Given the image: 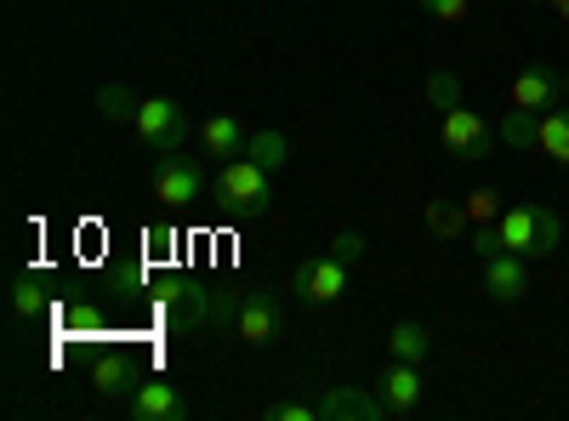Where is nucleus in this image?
I'll list each match as a JSON object with an SVG mask.
<instances>
[{
    "label": "nucleus",
    "instance_id": "14",
    "mask_svg": "<svg viewBox=\"0 0 569 421\" xmlns=\"http://www.w3.org/2000/svg\"><path fill=\"white\" fill-rule=\"evenodd\" d=\"M388 353L405 359V364H427V359H433V331L416 324V319H399L393 331H388Z\"/></svg>",
    "mask_w": 569,
    "mask_h": 421
},
{
    "label": "nucleus",
    "instance_id": "17",
    "mask_svg": "<svg viewBox=\"0 0 569 421\" xmlns=\"http://www.w3.org/2000/svg\"><path fill=\"white\" fill-rule=\"evenodd\" d=\"M131 382H137V377H131V359H126V353H103L98 364H91V388H98L103 399H126Z\"/></svg>",
    "mask_w": 569,
    "mask_h": 421
},
{
    "label": "nucleus",
    "instance_id": "21",
    "mask_svg": "<svg viewBox=\"0 0 569 421\" xmlns=\"http://www.w3.org/2000/svg\"><path fill=\"white\" fill-rule=\"evenodd\" d=\"M98 109H103V120H114V126H131L137 120V98L126 86H103L98 91Z\"/></svg>",
    "mask_w": 569,
    "mask_h": 421
},
{
    "label": "nucleus",
    "instance_id": "20",
    "mask_svg": "<svg viewBox=\"0 0 569 421\" xmlns=\"http://www.w3.org/2000/svg\"><path fill=\"white\" fill-rule=\"evenodd\" d=\"M427 233H439V240H461V233H467V206L433 200V206H427Z\"/></svg>",
    "mask_w": 569,
    "mask_h": 421
},
{
    "label": "nucleus",
    "instance_id": "18",
    "mask_svg": "<svg viewBox=\"0 0 569 421\" xmlns=\"http://www.w3.org/2000/svg\"><path fill=\"white\" fill-rule=\"evenodd\" d=\"M496 137H501V149H536L541 120H536L530 109H507V114H501V126H496Z\"/></svg>",
    "mask_w": 569,
    "mask_h": 421
},
{
    "label": "nucleus",
    "instance_id": "22",
    "mask_svg": "<svg viewBox=\"0 0 569 421\" xmlns=\"http://www.w3.org/2000/svg\"><path fill=\"white\" fill-rule=\"evenodd\" d=\"M501 211H507V206H501V194H496V189H472V194H467V222H472V228L496 222Z\"/></svg>",
    "mask_w": 569,
    "mask_h": 421
},
{
    "label": "nucleus",
    "instance_id": "13",
    "mask_svg": "<svg viewBox=\"0 0 569 421\" xmlns=\"http://www.w3.org/2000/svg\"><path fill=\"white\" fill-rule=\"evenodd\" d=\"M246 126L233 120V114H211L206 126H200V143H206V154H217V160H233V154H246Z\"/></svg>",
    "mask_w": 569,
    "mask_h": 421
},
{
    "label": "nucleus",
    "instance_id": "27",
    "mask_svg": "<svg viewBox=\"0 0 569 421\" xmlns=\"http://www.w3.org/2000/svg\"><path fill=\"white\" fill-rule=\"evenodd\" d=\"M69 331H98V308H91V302L69 308Z\"/></svg>",
    "mask_w": 569,
    "mask_h": 421
},
{
    "label": "nucleus",
    "instance_id": "26",
    "mask_svg": "<svg viewBox=\"0 0 569 421\" xmlns=\"http://www.w3.org/2000/svg\"><path fill=\"white\" fill-rule=\"evenodd\" d=\"M330 251H337L342 262H353V268H359V257H365V233H359V228H342L337 240H330Z\"/></svg>",
    "mask_w": 569,
    "mask_h": 421
},
{
    "label": "nucleus",
    "instance_id": "6",
    "mask_svg": "<svg viewBox=\"0 0 569 421\" xmlns=\"http://www.w3.org/2000/svg\"><path fill=\"white\" fill-rule=\"evenodd\" d=\"M439 137H445V154H456V160H467V166H479V160H490V149L501 143L496 137V126L485 120V114H472V109H445V120H439Z\"/></svg>",
    "mask_w": 569,
    "mask_h": 421
},
{
    "label": "nucleus",
    "instance_id": "3",
    "mask_svg": "<svg viewBox=\"0 0 569 421\" xmlns=\"http://www.w3.org/2000/svg\"><path fill=\"white\" fill-rule=\"evenodd\" d=\"M154 200L171 206V211H188V206H200L211 200V177L200 160H188L182 149L177 154H154Z\"/></svg>",
    "mask_w": 569,
    "mask_h": 421
},
{
    "label": "nucleus",
    "instance_id": "2",
    "mask_svg": "<svg viewBox=\"0 0 569 421\" xmlns=\"http://www.w3.org/2000/svg\"><path fill=\"white\" fill-rule=\"evenodd\" d=\"M496 233H501V251H518V257H552L558 240H563V222L552 206H507L496 217Z\"/></svg>",
    "mask_w": 569,
    "mask_h": 421
},
{
    "label": "nucleus",
    "instance_id": "23",
    "mask_svg": "<svg viewBox=\"0 0 569 421\" xmlns=\"http://www.w3.org/2000/svg\"><path fill=\"white\" fill-rule=\"evenodd\" d=\"M262 421H319V399H279L262 410Z\"/></svg>",
    "mask_w": 569,
    "mask_h": 421
},
{
    "label": "nucleus",
    "instance_id": "30",
    "mask_svg": "<svg viewBox=\"0 0 569 421\" xmlns=\"http://www.w3.org/2000/svg\"><path fill=\"white\" fill-rule=\"evenodd\" d=\"M536 7H541V0H536Z\"/></svg>",
    "mask_w": 569,
    "mask_h": 421
},
{
    "label": "nucleus",
    "instance_id": "15",
    "mask_svg": "<svg viewBox=\"0 0 569 421\" xmlns=\"http://www.w3.org/2000/svg\"><path fill=\"white\" fill-rule=\"evenodd\" d=\"M536 149L552 160V166H569V98L558 109L541 114V137H536Z\"/></svg>",
    "mask_w": 569,
    "mask_h": 421
},
{
    "label": "nucleus",
    "instance_id": "1",
    "mask_svg": "<svg viewBox=\"0 0 569 421\" xmlns=\"http://www.w3.org/2000/svg\"><path fill=\"white\" fill-rule=\"evenodd\" d=\"M268 166H257L251 154H233V160H222L217 166V177H211V206L222 211V217H233V222H257L268 206H273V189H268Z\"/></svg>",
    "mask_w": 569,
    "mask_h": 421
},
{
    "label": "nucleus",
    "instance_id": "28",
    "mask_svg": "<svg viewBox=\"0 0 569 421\" xmlns=\"http://www.w3.org/2000/svg\"><path fill=\"white\" fill-rule=\"evenodd\" d=\"M547 7H552V12H558V18L569 23V0H547Z\"/></svg>",
    "mask_w": 569,
    "mask_h": 421
},
{
    "label": "nucleus",
    "instance_id": "29",
    "mask_svg": "<svg viewBox=\"0 0 569 421\" xmlns=\"http://www.w3.org/2000/svg\"><path fill=\"white\" fill-rule=\"evenodd\" d=\"M563 91H569V69H563Z\"/></svg>",
    "mask_w": 569,
    "mask_h": 421
},
{
    "label": "nucleus",
    "instance_id": "25",
    "mask_svg": "<svg viewBox=\"0 0 569 421\" xmlns=\"http://www.w3.org/2000/svg\"><path fill=\"white\" fill-rule=\"evenodd\" d=\"M416 7L427 18H439V23H467L472 18V0H416Z\"/></svg>",
    "mask_w": 569,
    "mask_h": 421
},
{
    "label": "nucleus",
    "instance_id": "8",
    "mask_svg": "<svg viewBox=\"0 0 569 421\" xmlns=\"http://www.w3.org/2000/svg\"><path fill=\"white\" fill-rule=\"evenodd\" d=\"M319 421H388V404H382V393H376V388L337 382V388L319 393Z\"/></svg>",
    "mask_w": 569,
    "mask_h": 421
},
{
    "label": "nucleus",
    "instance_id": "19",
    "mask_svg": "<svg viewBox=\"0 0 569 421\" xmlns=\"http://www.w3.org/2000/svg\"><path fill=\"white\" fill-rule=\"evenodd\" d=\"M46 308H52V297H46V279L18 273V279H12V313H18V319H46Z\"/></svg>",
    "mask_w": 569,
    "mask_h": 421
},
{
    "label": "nucleus",
    "instance_id": "5",
    "mask_svg": "<svg viewBox=\"0 0 569 421\" xmlns=\"http://www.w3.org/2000/svg\"><path fill=\"white\" fill-rule=\"evenodd\" d=\"M348 279H353V262H342L337 251H319V257H308V262L291 273V291H297L308 308H330V302H342Z\"/></svg>",
    "mask_w": 569,
    "mask_h": 421
},
{
    "label": "nucleus",
    "instance_id": "10",
    "mask_svg": "<svg viewBox=\"0 0 569 421\" xmlns=\"http://www.w3.org/2000/svg\"><path fill=\"white\" fill-rule=\"evenodd\" d=\"M512 109H530V114H541V109H558L569 91H563V74H552L547 63H525L512 74Z\"/></svg>",
    "mask_w": 569,
    "mask_h": 421
},
{
    "label": "nucleus",
    "instance_id": "9",
    "mask_svg": "<svg viewBox=\"0 0 569 421\" xmlns=\"http://www.w3.org/2000/svg\"><path fill=\"white\" fill-rule=\"evenodd\" d=\"M376 393H382V404H388V415H416L421 404H427V382H421V364H405V359H393L382 377H376Z\"/></svg>",
    "mask_w": 569,
    "mask_h": 421
},
{
    "label": "nucleus",
    "instance_id": "4",
    "mask_svg": "<svg viewBox=\"0 0 569 421\" xmlns=\"http://www.w3.org/2000/svg\"><path fill=\"white\" fill-rule=\"evenodd\" d=\"M131 131L142 137V149H154V154H177L182 143H188V109L177 103V98H142L137 103V120H131Z\"/></svg>",
    "mask_w": 569,
    "mask_h": 421
},
{
    "label": "nucleus",
    "instance_id": "7",
    "mask_svg": "<svg viewBox=\"0 0 569 421\" xmlns=\"http://www.w3.org/2000/svg\"><path fill=\"white\" fill-rule=\"evenodd\" d=\"M233 337L251 342V348H268L284 337V308L273 291H240V308H233Z\"/></svg>",
    "mask_w": 569,
    "mask_h": 421
},
{
    "label": "nucleus",
    "instance_id": "16",
    "mask_svg": "<svg viewBox=\"0 0 569 421\" xmlns=\"http://www.w3.org/2000/svg\"><path fill=\"white\" fill-rule=\"evenodd\" d=\"M246 154H251L257 166L279 171V166H291V137H284L279 126H257V131L246 137Z\"/></svg>",
    "mask_w": 569,
    "mask_h": 421
},
{
    "label": "nucleus",
    "instance_id": "11",
    "mask_svg": "<svg viewBox=\"0 0 569 421\" xmlns=\"http://www.w3.org/2000/svg\"><path fill=\"white\" fill-rule=\"evenodd\" d=\"M525 291H530V257H518V251L485 257V297L490 302H525Z\"/></svg>",
    "mask_w": 569,
    "mask_h": 421
},
{
    "label": "nucleus",
    "instance_id": "24",
    "mask_svg": "<svg viewBox=\"0 0 569 421\" xmlns=\"http://www.w3.org/2000/svg\"><path fill=\"white\" fill-rule=\"evenodd\" d=\"M427 98H433V109H456V103H461V80H456L450 69L427 74Z\"/></svg>",
    "mask_w": 569,
    "mask_h": 421
},
{
    "label": "nucleus",
    "instance_id": "12",
    "mask_svg": "<svg viewBox=\"0 0 569 421\" xmlns=\"http://www.w3.org/2000/svg\"><path fill=\"white\" fill-rule=\"evenodd\" d=\"M126 415L131 421H182L188 415V399L171 382H137L126 393Z\"/></svg>",
    "mask_w": 569,
    "mask_h": 421
}]
</instances>
